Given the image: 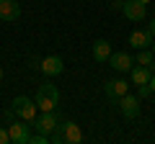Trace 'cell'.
I'll return each mask as SVG.
<instances>
[{
	"instance_id": "obj_1",
	"label": "cell",
	"mask_w": 155,
	"mask_h": 144,
	"mask_svg": "<svg viewBox=\"0 0 155 144\" xmlns=\"http://www.w3.org/2000/svg\"><path fill=\"white\" fill-rule=\"evenodd\" d=\"M60 103V90L52 83H41L36 90V108L39 111H54Z\"/></svg>"
},
{
	"instance_id": "obj_2",
	"label": "cell",
	"mask_w": 155,
	"mask_h": 144,
	"mask_svg": "<svg viewBox=\"0 0 155 144\" xmlns=\"http://www.w3.org/2000/svg\"><path fill=\"white\" fill-rule=\"evenodd\" d=\"M11 111L16 113L18 118H23V121H36V100H31V98H26V95H18L16 100H13V105H11Z\"/></svg>"
},
{
	"instance_id": "obj_3",
	"label": "cell",
	"mask_w": 155,
	"mask_h": 144,
	"mask_svg": "<svg viewBox=\"0 0 155 144\" xmlns=\"http://www.w3.org/2000/svg\"><path fill=\"white\" fill-rule=\"evenodd\" d=\"M116 105H119V111H122L124 118H137L140 116V98H137V95L124 93L122 98L116 100Z\"/></svg>"
},
{
	"instance_id": "obj_4",
	"label": "cell",
	"mask_w": 155,
	"mask_h": 144,
	"mask_svg": "<svg viewBox=\"0 0 155 144\" xmlns=\"http://www.w3.org/2000/svg\"><path fill=\"white\" fill-rule=\"evenodd\" d=\"M122 13L129 21H145V18H147V5H145L142 0H124Z\"/></svg>"
},
{
	"instance_id": "obj_5",
	"label": "cell",
	"mask_w": 155,
	"mask_h": 144,
	"mask_svg": "<svg viewBox=\"0 0 155 144\" xmlns=\"http://www.w3.org/2000/svg\"><path fill=\"white\" fill-rule=\"evenodd\" d=\"M104 90H106V98H109L111 103H116L124 93H129V83L122 80V77H116V80H109V83L104 85Z\"/></svg>"
},
{
	"instance_id": "obj_6",
	"label": "cell",
	"mask_w": 155,
	"mask_h": 144,
	"mask_svg": "<svg viewBox=\"0 0 155 144\" xmlns=\"http://www.w3.org/2000/svg\"><path fill=\"white\" fill-rule=\"evenodd\" d=\"M18 16H21L18 0H0V21L13 23V21H18Z\"/></svg>"
},
{
	"instance_id": "obj_7",
	"label": "cell",
	"mask_w": 155,
	"mask_h": 144,
	"mask_svg": "<svg viewBox=\"0 0 155 144\" xmlns=\"http://www.w3.org/2000/svg\"><path fill=\"white\" fill-rule=\"evenodd\" d=\"M36 131L39 134H47L49 136L52 131L57 129V116H54V111H41V116H36Z\"/></svg>"
},
{
	"instance_id": "obj_8",
	"label": "cell",
	"mask_w": 155,
	"mask_h": 144,
	"mask_svg": "<svg viewBox=\"0 0 155 144\" xmlns=\"http://www.w3.org/2000/svg\"><path fill=\"white\" fill-rule=\"evenodd\" d=\"M109 64H111V70H116V72H129L134 67V59L127 54V52H111V57H109Z\"/></svg>"
},
{
	"instance_id": "obj_9",
	"label": "cell",
	"mask_w": 155,
	"mask_h": 144,
	"mask_svg": "<svg viewBox=\"0 0 155 144\" xmlns=\"http://www.w3.org/2000/svg\"><path fill=\"white\" fill-rule=\"evenodd\" d=\"M39 70L44 72L47 77H57V75H60V72L65 70V64H62V59H60V57H54V54H52V57H44V59L39 62Z\"/></svg>"
},
{
	"instance_id": "obj_10",
	"label": "cell",
	"mask_w": 155,
	"mask_h": 144,
	"mask_svg": "<svg viewBox=\"0 0 155 144\" xmlns=\"http://www.w3.org/2000/svg\"><path fill=\"white\" fill-rule=\"evenodd\" d=\"M62 136H65V144H80L83 142V131L75 121H62Z\"/></svg>"
},
{
	"instance_id": "obj_11",
	"label": "cell",
	"mask_w": 155,
	"mask_h": 144,
	"mask_svg": "<svg viewBox=\"0 0 155 144\" xmlns=\"http://www.w3.org/2000/svg\"><path fill=\"white\" fill-rule=\"evenodd\" d=\"M8 134H11V142H16V144H28V139H31L28 124H11Z\"/></svg>"
},
{
	"instance_id": "obj_12",
	"label": "cell",
	"mask_w": 155,
	"mask_h": 144,
	"mask_svg": "<svg viewBox=\"0 0 155 144\" xmlns=\"http://www.w3.org/2000/svg\"><path fill=\"white\" fill-rule=\"evenodd\" d=\"M129 46L132 49H147V46H153L150 31H132L129 33Z\"/></svg>"
},
{
	"instance_id": "obj_13",
	"label": "cell",
	"mask_w": 155,
	"mask_h": 144,
	"mask_svg": "<svg viewBox=\"0 0 155 144\" xmlns=\"http://www.w3.org/2000/svg\"><path fill=\"white\" fill-rule=\"evenodd\" d=\"M129 75H132V83H134V85H147L150 77H153V70L145 67V64H137V67L129 70Z\"/></svg>"
},
{
	"instance_id": "obj_14",
	"label": "cell",
	"mask_w": 155,
	"mask_h": 144,
	"mask_svg": "<svg viewBox=\"0 0 155 144\" xmlns=\"http://www.w3.org/2000/svg\"><path fill=\"white\" fill-rule=\"evenodd\" d=\"M109 57H111V44L106 39H98V41H93V59L96 62H109Z\"/></svg>"
},
{
	"instance_id": "obj_15",
	"label": "cell",
	"mask_w": 155,
	"mask_h": 144,
	"mask_svg": "<svg viewBox=\"0 0 155 144\" xmlns=\"http://www.w3.org/2000/svg\"><path fill=\"white\" fill-rule=\"evenodd\" d=\"M49 142L52 144H65V136H62V126H60V124H57V129L49 134Z\"/></svg>"
},
{
	"instance_id": "obj_16",
	"label": "cell",
	"mask_w": 155,
	"mask_h": 144,
	"mask_svg": "<svg viewBox=\"0 0 155 144\" xmlns=\"http://www.w3.org/2000/svg\"><path fill=\"white\" fill-rule=\"evenodd\" d=\"M140 88V98H147V95H153V88H150V83L147 85H137Z\"/></svg>"
},
{
	"instance_id": "obj_17",
	"label": "cell",
	"mask_w": 155,
	"mask_h": 144,
	"mask_svg": "<svg viewBox=\"0 0 155 144\" xmlns=\"http://www.w3.org/2000/svg\"><path fill=\"white\" fill-rule=\"evenodd\" d=\"M11 142V134H8V129H0V144H8Z\"/></svg>"
},
{
	"instance_id": "obj_18",
	"label": "cell",
	"mask_w": 155,
	"mask_h": 144,
	"mask_svg": "<svg viewBox=\"0 0 155 144\" xmlns=\"http://www.w3.org/2000/svg\"><path fill=\"white\" fill-rule=\"evenodd\" d=\"M147 31H150V36L155 39V21H150V23H147Z\"/></svg>"
},
{
	"instance_id": "obj_19",
	"label": "cell",
	"mask_w": 155,
	"mask_h": 144,
	"mask_svg": "<svg viewBox=\"0 0 155 144\" xmlns=\"http://www.w3.org/2000/svg\"><path fill=\"white\" fill-rule=\"evenodd\" d=\"M122 5H124V0H114V3H111V8H114V11H119Z\"/></svg>"
},
{
	"instance_id": "obj_20",
	"label": "cell",
	"mask_w": 155,
	"mask_h": 144,
	"mask_svg": "<svg viewBox=\"0 0 155 144\" xmlns=\"http://www.w3.org/2000/svg\"><path fill=\"white\" fill-rule=\"evenodd\" d=\"M150 88H153V95H155V72H153V77H150Z\"/></svg>"
},
{
	"instance_id": "obj_21",
	"label": "cell",
	"mask_w": 155,
	"mask_h": 144,
	"mask_svg": "<svg viewBox=\"0 0 155 144\" xmlns=\"http://www.w3.org/2000/svg\"><path fill=\"white\" fill-rule=\"evenodd\" d=\"M153 54H155V39H153Z\"/></svg>"
},
{
	"instance_id": "obj_22",
	"label": "cell",
	"mask_w": 155,
	"mask_h": 144,
	"mask_svg": "<svg viewBox=\"0 0 155 144\" xmlns=\"http://www.w3.org/2000/svg\"><path fill=\"white\" fill-rule=\"evenodd\" d=\"M0 80H3V67H0Z\"/></svg>"
},
{
	"instance_id": "obj_23",
	"label": "cell",
	"mask_w": 155,
	"mask_h": 144,
	"mask_svg": "<svg viewBox=\"0 0 155 144\" xmlns=\"http://www.w3.org/2000/svg\"><path fill=\"white\" fill-rule=\"evenodd\" d=\"M142 3H145V5H147V3H150V0H142Z\"/></svg>"
}]
</instances>
